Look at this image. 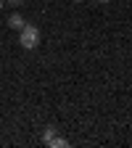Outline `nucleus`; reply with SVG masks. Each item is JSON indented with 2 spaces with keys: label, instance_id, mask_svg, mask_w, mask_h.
Returning a JSON list of instances; mask_svg holds the SVG:
<instances>
[{
  "label": "nucleus",
  "instance_id": "obj_3",
  "mask_svg": "<svg viewBox=\"0 0 132 148\" xmlns=\"http://www.w3.org/2000/svg\"><path fill=\"white\" fill-rule=\"evenodd\" d=\"M8 27H11V29H21V27H24V18L18 16V13H13V16L8 18Z\"/></svg>",
  "mask_w": 132,
  "mask_h": 148
},
{
  "label": "nucleus",
  "instance_id": "obj_7",
  "mask_svg": "<svg viewBox=\"0 0 132 148\" xmlns=\"http://www.w3.org/2000/svg\"><path fill=\"white\" fill-rule=\"evenodd\" d=\"M74 3H79V0H74Z\"/></svg>",
  "mask_w": 132,
  "mask_h": 148
},
{
  "label": "nucleus",
  "instance_id": "obj_4",
  "mask_svg": "<svg viewBox=\"0 0 132 148\" xmlns=\"http://www.w3.org/2000/svg\"><path fill=\"white\" fill-rule=\"evenodd\" d=\"M5 3H11V5H18V3H21V0H5Z\"/></svg>",
  "mask_w": 132,
  "mask_h": 148
},
{
  "label": "nucleus",
  "instance_id": "obj_1",
  "mask_svg": "<svg viewBox=\"0 0 132 148\" xmlns=\"http://www.w3.org/2000/svg\"><path fill=\"white\" fill-rule=\"evenodd\" d=\"M18 32H21L18 42H21V48H24V50H34L37 45H40V29H37V27H27V24H24Z\"/></svg>",
  "mask_w": 132,
  "mask_h": 148
},
{
  "label": "nucleus",
  "instance_id": "obj_5",
  "mask_svg": "<svg viewBox=\"0 0 132 148\" xmlns=\"http://www.w3.org/2000/svg\"><path fill=\"white\" fill-rule=\"evenodd\" d=\"M3 5H5V0H0V8H3Z\"/></svg>",
  "mask_w": 132,
  "mask_h": 148
},
{
  "label": "nucleus",
  "instance_id": "obj_6",
  "mask_svg": "<svg viewBox=\"0 0 132 148\" xmlns=\"http://www.w3.org/2000/svg\"><path fill=\"white\" fill-rule=\"evenodd\" d=\"M98 3H111V0H98Z\"/></svg>",
  "mask_w": 132,
  "mask_h": 148
},
{
  "label": "nucleus",
  "instance_id": "obj_2",
  "mask_svg": "<svg viewBox=\"0 0 132 148\" xmlns=\"http://www.w3.org/2000/svg\"><path fill=\"white\" fill-rule=\"evenodd\" d=\"M45 143H48V145H53V148H64V145H69V143H66V138L55 135V130H53V127H45Z\"/></svg>",
  "mask_w": 132,
  "mask_h": 148
}]
</instances>
